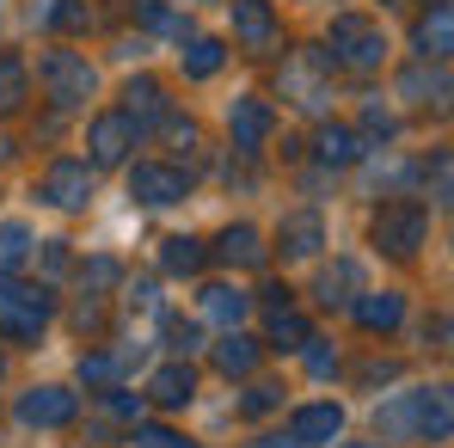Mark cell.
Returning <instances> with one entry per match:
<instances>
[{"mask_svg":"<svg viewBox=\"0 0 454 448\" xmlns=\"http://www.w3.org/2000/svg\"><path fill=\"white\" fill-rule=\"evenodd\" d=\"M270 105L264 98H233V111H227V130H233V148L239 153H258L270 142Z\"/></svg>","mask_w":454,"mask_h":448,"instance_id":"9","label":"cell"},{"mask_svg":"<svg viewBox=\"0 0 454 448\" xmlns=\"http://www.w3.org/2000/svg\"><path fill=\"white\" fill-rule=\"evenodd\" d=\"M356 295H363V264H356V258H338V264L319 277V301L332 307V301H356Z\"/></svg>","mask_w":454,"mask_h":448,"instance_id":"23","label":"cell"},{"mask_svg":"<svg viewBox=\"0 0 454 448\" xmlns=\"http://www.w3.org/2000/svg\"><path fill=\"white\" fill-rule=\"evenodd\" d=\"M277 240H283V258H313V252L325 246V222H319L313 209H301V216H289V222H283Z\"/></svg>","mask_w":454,"mask_h":448,"instance_id":"17","label":"cell"},{"mask_svg":"<svg viewBox=\"0 0 454 448\" xmlns=\"http://www.w3.org/2000/svg\"><path fill=\"white\" fill-rule=\"evenodd\" d=\"M246 448H301L295 436H258V443H246Z\"/></svg>","mask_w":454,"mask_h":448,"instance_id":"41","label":"cell"},{"mask_svg":"<svg viewBox=\"0 0 454 448\" xmlns=\"http://www.w3.org/2000/svg\"><path fill=\"white\" fill-rule=\"evenodd\" d=\"M307 332H313V326H307V313H295L289 301H277V307H270V344H277V350H301Z\"/></svg>","mask_w":454,"mask_h":448,"instance_id":"25","label":"cell"},{"mask_svg":"<svg viewBox=\"0 0 454 448\" xmlns=\"http://www.w3.org/2000/svg\"><path fill=\"white\" fill-rule=\"evenodd\" d=\"M166 344H172L178 357H191V350L203 344V326H197V319H172V326H166Z\"/></svg>","mask_w":454,"mask_h":448,"instance_id":"33","label":"cell"},{"mask_svg":"<svg viewBox=\"0 0 454 448\" xmlns=\"http://www.w3.org/2000/svg\"><path fill=\"white\" fill-rule=\"evenodd\" d=\"M332 56H338V62H350V68H380L387 37H380L369 19L344 12V19H332Z\"/></svg>","mask_w":454,"mask_h":448,"instance_id":"4","label":"cell"},{"mask_svg":"<svg viewBox=\"0 0 454 448\" xmlns=\"http://www.w3.org/2000/svg\"><path fill=\"white\" fill-rule=\"evenodd\" d=\"M111 374H117L111 357H98V350H92V357H80V381H111Z\"/></svg>","mask_w":454,"mask_h":448,"instance_id":"37","label":"cell"},{"mask_svg":"<svg viewBox=\"0 0 454 448\" xmlns=\"http://www.w3.org/2000/svg\"><path fill=\"white\" fill-rule=\"evenodd\" d=\"M43 271H50V277L68 271V240H43Z\"/></svg>","mask_w":454,"mask_h":448,"instance_id":"38","label":"cell"},{"mask_svg":"<svg viewBox=\"0 0 454 448\" xmlns=\"http://www.w3.org/2000/svg\"><path fill=\"white\" fill-rule=\"evenodd\" d=\"M313 148H319L325 166H356V160H363V136H356L350 123H325V130L313 136Z\"/></svg>","mask_w":454,"mask_h":448,"instance_id":"18","label":"cell"},{"mask_svg":"<svg viewBox=\"0 0 454 448\" xmlns=\"http://www.w3.org/2000/svg\"><path fill=\"white\" fill-rule=\"evenodd\" d=\"M31 258V233L19 222H0V271H19Z\"/></svg>","mask_w":454,"mask_h":448,"instance_id":"28","label":"cell"},{"mask_svg":"<svg viewBox=\"0 0 454 448\" xmlns=\"http://www.w3.org/2000/svg\"><path fill=\"white\" fill-rule=\"evenodd\" d=\"M424 233H430V209H424V203H411V197L380 203L375 222H369V240H375L380 252H393V258H411V252L424 246Z\"/></svg>","mask_w":454,"mask_h":448,"instance_id":"1","label":"cell"},{"mask_svg":"<svg viewBox=\"0 0 454 448\" xmlns=\"http://www.w3.org/2000/svg\"><path fill=\"white\" fill-rule=\"evenodd\" d=\"M25 86H31L25 62L19 56H0V111H19L25 105Z\"/></svg>","mask_w":454,"mask_h":448,"instance_id":"27","label":"cell"},{"mask_svg":"<svg viewBox=\"0 0 454 448\" xmlns=\"http://www.w3.org/2000/svg\"><path fill=\"white\" fill-rule=\"evenodd\" d=\"M350 313H356L363 332H393V326L405 319V295H393V289H363V295L350 301Z\"/></svg>","mask_w":454,"mask_h":448,"instance_id":"12","label":"cell"},{"mask_svg":"<svg viewBox=\"0 0 454 448\" xmlns=\"http://www.w3.org/2000/svg\"><path fill=\"white\" fill-rule=\"evenodd\" d=\"M37 25H56V31H80V25H86V6H80V0H50V6H37Z\"/></svg>","mask_w":454,"mask_h":448,"instance_id":"30","label":"cell"},{"mask_svg":"<svg viewBox=\"0 0 454 448\" xmlns=\"http://www.w3.org/2000/svg\"><path fill=\"white\" fill-rule=\"evenodd\" d=\"M117 277H123V264H117V258H86V264H80V283H86V295H92V289H111Z\"/></svg>","mask_w":454,"mask_h":448,"instance_id":"31","label":"cell"},{"mask_svg":"<svg viewBox=\"0 0 454 448\" xmlns=\"http://www.w3.org/2000/svg\"><path fill=\"white\" fill-rule=\"evenodd\" d=\"M222 62H227V50L215 43V37H191V50H184V75H191V80L222 75Z\"/></svg>","mask_w":454,"mask_h":448,"instance_id":"26","label":"cell"},{"mask_svg":"<svg viewBox=\"0 0 454 448\" xmlns=\"http://www.w3.org/2000/svg\"><path fill=\"white\" fill-rule=\"evenodd\" d=\"M277 405H283V387H277V381H252L246 399H239V418H264V412H277Z\"/></svg>","mask_w":454,"mask_h":448,"instance_id":"29","label":"cell"},{"mask_svg":"<svg viewBox=\"0 0 454 448\" xmlns=\"http://www.w3.org/2000/svg\"><path fill=\"white\" fill-rule=\"evenodd\" d=\"M80 399L68 387H31V393H19V424H31V430H62V424H74Z\"/></svg>","mask_w":454,"mask_h":448,"instance_id":"6","label":"cell"},{"mask_svg":"<svg viewBox=\"0 0 454 448\" xmlns=\"http://www.w3.org/2000/svg\"><path fill=\"white\" fill-rule=\"evenodd\" d=\"M246 313H252V295L246 289H233V283H209L203 289V319H215L222 332H233Z\"/></svg>","mask_w":454,"mask_h":448,"instance_id":"16","label":"cell"},{"mask_svg":"<svg viewBox=\"0 0 454 448\" xmlns=\"http://www.w3.org/2000/svg\"><path fill=\"white\" fill-rule=\"evenodd\" d=\"M363 123L375 130L380 142H393V136H399V123H393V111H380V105H369V111H363Z\"/></svg>","mask_w":454,"mask_h":448,"instance_id":"36","label":"cell"},{"mask_svg":"<svg viewBox=\"0 0 454 448\" xmlns=\"http://www.w3.org/2000/svg\"><path fill=\"white\" fill-rule=\"evenodd\" d=\"M37 197H43L50 209H86V203H92V166H86V160H50Z\"/></svg>","mask_w":454,"mask_h":448,"instance_id":"5","label":"cell"},{"mask_svg":"<svg viewBox=\"0 0 454 448\" xmlns=\"http://www.w3.org/2000/svg\"><path fill=\"white\" fill-rule=\"evenodd\" d=\"M153 301H160V295H153V283H148V277H142V283H129V307H136V313H148Z\"/></svg>","mask_w":454,"mask_h":448,"instance_id":"39","label":"cell"},{"mask_svg":"<svg viewBox=\"0 0 454 448\" xmlns=\"http://www.w3.org/2000/svg\"><path fill=\"white\" fill-rule=\"evenodd\" d=\"M393 374H399V363H369V369H363V381H393Z\"/></svg>","mask_w":454,"mask_h":448,"instance_id":"40","label":"cell"},{"mask_svg":"<svg viewBox=\"0 0 454 448\" xmlns=\"http://www.w3.org/2000/svg\"><path fill=\"white\" fill-rule=\"evenodd\" d=\"M215 369H222V374H252V369H258V338H246V332H222V344H215Z\"/></svg>","mask_w":454,"mask_h":448,"instance_id":"22","label":"cell"},{"mask_svg":"<svg viewBox=\"0 0 454 448\" xmlns=\"http://www.w3.org/2000/svg\"><path fill=\"white\" fill-rule=\"evenodd\" d=\"M105 412H111V418H136V424H142L148 393H117V387H111V393H105Z\"/></svg>","mask_w":454,"mask_h":448,"instance_id":"34","label":"cell"},{"mask_svg":"<svg viewBox=\"0 0 454 448\" xmlns=\"http://www.w3.org/2000/svg\"><path fill=\"white\" fill-rule=\"evenodd\" d=\"M148 399H153V405H166V412H184V405L197 399V374L184 369V363H166V369L148 381Z\"/></svg>","mask_w":454,"mask_h":448,"instance_id":"15","label":"cell"},{"mask_svg":"<svg viewBox=\"0 0 454 448\" xmlns=\"http://www.w3.org/2000/svg\"><path fill=\"white\" fill-rule=\"evenodd\" d=\"M0 374H6V357H0Z\"/></svg>","mask_w":454,"mask_h":448,"instance_id":"43","label":"cell"},{"mask_svg":"<svg viewBox=\"0 0 454 448\" xmlns=\"http://www.w3.org/2000/svg\"><path fill=\"white\" fill-rule=\"evenodd\" d=\"M215 258H222V264H239V271L264 264V233H258L252 222H233V227H222V240H215Z\"/></svg>","mask_w":454,"mask_h":448,"instance_id":"14","label":"cell"},{"mask_svg":"<svg viewBox=\"0 0 454 448\" xmlns=\"http://www.w3.org/2000/svg\"><path fill=\"white\" fill-rule=\"evenodd\" d=\"M338 430H344V405H332V399H319V405H301L295 418H289V436L301 448L313 443H338Z\"/></svg>","mask_w":454,"mask_h":448,"instance_id":"10","label":"cell"},{"mask_svg":"<svg viewBox=\"0 0 454 448\" xmlns=\"http://www.w3.org/2000/svg\"><path fill=\"white\" fill-rule=\"evenodd\" d=\"M203 240H191V233H172V240H160V264L172 271V277H197L203 271Z\"/></svg>","mask_w":454,"mask_h":448,"instance_id":"21","label":"cell"},{"mask_svg":"<svg viewBox=\"0 0 454 448\" xmlns=\"http://www.w3.org/2000/svg\"><path fill=\"white\" fill-rule=\"evenodd\" d=\"M233 37L246 50H270L277 43V12L270 0H233Z\"/></svg>","mask_w":454,"mask_h":448,"instance_id":"11","label":"cell"},{"mask_svg":"<svg viewBox=\"0 0 454 448\" xmlns=\"http://www.w3.org/2000/svg\"><path fill=\"white\" fill-rule=\"evenodd\" d=\"M350 448H380V443H350Z\"/></svg>","mask_w":454,"mask_h":448,"instance_id":"42","label":"cell"},{"mask_svg":"<svg viewBox=\"0 0 454 448\" xmlns=\"http://www.w3.org/2000/svg\"><path fill=\"white\" fill-rule=\"evenodd\" d=\"M136 123L123 117V111H105V117H92V130H86V148H92V166H117L123 153L136 148Z\"/></svg>","mask_w":454,"mask_h":448,"instance_id":"8","label":"cell"},{"mask_svg":"<svg viewBox=\"0 0 454 448\" xmlns=\"http://www.w3.org/2000/svg\"><path fill=\"white\" fill-rule=\"evenodd\" d=\"M184 191H191V178H184L178 166H153V160L129 166V197H136V203H148V209H166V203H178Z\"/></svg>","mask_w":454,"mask_h":448,"instance_id":"7","label":"cell"},{"mask_svg":"<svg viewBox=\"0 0 454 448\" xmlns=\"http://www.w3.org/2000/svg\"><path fill=\"white\" fill-rule=\"evenodd\" d=\"M418 436V393H393L375 412V443H411Z\"/></svg>","mask_w":454,"mask_h":448,"instance_id":"13","label":"cell"},{"mask_svg":"<svg viewBox=\"0 0 454 448\" xmlns=\"http://www.w3.org/2000/svg\"><path fill=\"white\" fill-rule=\"evenodd\" d=\"M50 319V289L12 283V271H0V332L6 338H37Z\"/></svg>","mask_w":454,"mask_h":448,"instance_id":"2","label":"cell"},{"mask_svg":"<svg viewBox=\"0 0 454 448\" xmlns=\"http://www.w3.org/2000/svg\"><path fill=\"white\" fill-rule=\"evenodd\" d=\"M418 436L449 443V387H418Z\"/></svg>","mask_w":454,"mask_h":448,"instance_id":"20","label":"cell"},{"mask_svg":"<svg viewBox=\"0 0 454 448\" xmlns=\"http://www.w3.org/2000/svg\"><path fill=\"white\" fill-rule=\"evenodd\" d=\"M301 357H307V374H319V381H325V374H338V350H332L325 338H313V332H307Z\"/></svg>","mask_w":454,"mask_h":448,"instance_id":"32","label":"cell"},{"mask_svg":"<svg viewBox=\"0 0 454 448\" xmlns=\"http://www.w3.org/2000/svg\"><path fill=\"white\" fill-rule=\"evenodd\" d=\"M37 80H43V92H50L56 105H80V98H92V62L74 56V50H50V56L37 62Z\"/></svg>","mask_w":454,"mask_h":448,"instance_id":"3","label":"cell"},{"mask_svg":"<svg viewBox=\"0 0 454 448\" xmlns=\"http://www.w3.org/2000/svg\"><path fill=\"white\" fill-rule=\"evenodd\" d=\"M160 111H166V86H160L153 75H142V80L123 86V117H129L136 130H142L148 117H160Z\"/></svg>","mask_w":454,"mask_h":448,"instance_id":"19","label":"cell"},{"mask_svg":"<svg viewBox=\"0 0 454 448\" xmlns=\"http://www.w3.org/2000/svg\"><path fill=\"white\" fill-rule=\"evenodd\" d=\"M387 6H393V0H387Z\"/></svg>","mask_w":454,"mask_h":448,"instance_id":"44","label":"cell"},{"mask_svg":"<svg viewBox=\"0 0 454 448\" xmlns=\"http://www.w3.org/2000/svg\"><path fill=\"white\" fill-rule=\"evenodd\" d=\"M136 448H184V443H178V430H166V424H136Z\"/></svg>","mask_w":454,"mask_h":448,"instance_id":"35","label":"cell"},{"mask_svg":"<svg viewBox=\"0 0 454 448\" xmlns=\"http://www.w3.org/2000/svg\"><path fill=\"white\" fill-rule=\"evenodd\" d=\"M449 43H454V25H449V6H436L424 25H418V56L424 62H449Z\"/></svg>","mask_w":454,"mask_h":448,"instance_id":"24","label":"cell"}]
</instances>
